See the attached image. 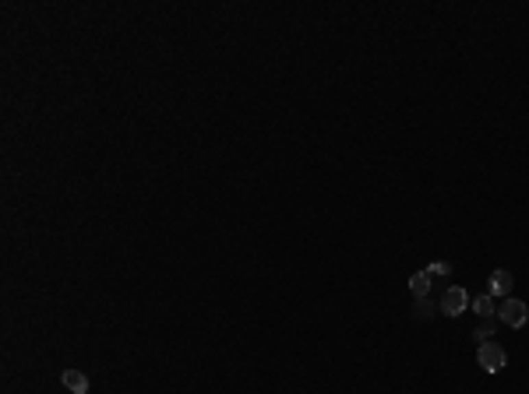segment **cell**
<instances>
[{"label": "cell", "instance_id": "3957f363", "mask_svg": "<svg viewBox=\"0 0 529 394\" xmlns=\"http://www.w3.org/2000/svg\"><path fill=\"white\" fill-rule=\"evenodd\" d=\"M497 313H501V324H508V328H522L529 320V306L522 300H504Z\"/></svg>", "mask_w": 529, "mask_h": 394}, {"label": "cell", "instance_id": "6da1fadb", "mask_svg": "<svg viewBox=\"0 0 529 394\" xmlns=\"http://www.w3.org/2000/svg\"><path fill=\"white\" fill-rule=\"evenodd\" d=\"M466 310H469V292H466L463 285L445 289V296H441V313H445V317H459V313H466Z\"/></svg>", "mask_w": 529, "mask_h": 394}, {"label": "cell", "instance_id": "ba28073f", "mask_svg": "<svg viewBox=\"0 0 529 394\" xmlns=\"http://www.w3.org/2000/svg\"><path fill=\"white\" fill-rule=\"evenodd\" d=\"M448 271H452V264H448V261H434V264L427 267V275H430V278H438V275H448Z\"/></svg>", "mask_w": 529, "mask_h": 394}, {"label": "cell", "instance_id": "277c9868", "mask_svg": "<svg viewBox=\"0 0 529 394\" xmlns=\"http://www.w3.org/2000/svg\"><path fill=\"white\" fill-rule=\"evenodd\" d=\"M512 285H515L512 271H504V267L491 271V278H487V289H491V296H508V292H512Z\"/></svg>", "mask_w": 529, "mask_h": 394}, {"label": "cell", "instance_id": "5b68a950", "mask_svg": "<svg viewBox=\"0 0 529 394\" xmlns=\"http://www.w3.org/2000/svg\"><path fill=\"white\" fill-rule=\"evenodd\" d=\"M60 384H64L71 394H88V377L82 373V369H64V373H60Z\"/></svg>", "mask_w": 529, "mask_h": 394}, {"label": "cell", "instance_id": "7a4b0ae2", "mask_svg": "<svg viewBox=\"0 0 529 394\" xmlns=\"http://www.w3.org/2000/svg\"><path fill=\"white\" fill-rule=\"evenodd\" d=\"M476 363L487 369V373H497V369L504 366V349L494 341H480V349H476Z\"/></svg>", "mask_w": 529, "mask_h": 394}, {"label": "cell", "instance_id": "8992f818", "mask_svg": "<svg viewBox=\"0 0 529 394\" xmlns=\"http://www.w3.org/2000/svg\"><path fill=\"white\" fill-rule=\"evenodd\" d=\"M473 313L476 317H494L497 313V306H494V296H476V300H473Z\"/></svg>", "mask_w": 529, "mask_h": 394}, {"label": "cell", "instance_id": "52a82bcc", "mask_svg": "<svg viewBox=\"0 0 529 394\" xmlns=\"http://www.w3.org/2000/svg\"><path fill=\"white\" fill-rule=\"evenodd\" d=\"M410 292L417 296V300H423V296L430 292V275H427V271H417V275L410 278Z\"/></svg>", "mask_w": 529, "mask_h": 394}, {"label": "cell", "instance_id": "9c48e42d", "mask_svg": "<svg viewBox=\"0 0 529 394\" xmlns=\"http://www.w3.org/2000/svg\"><path fill=\"white\" fill-rule=\"evenodd\" d=\"M491 334H494V324H491V320H487V324L480 328V331H473V338H480V341H487Z\"/></svg>", "mask_w": 529, "mask_h": 394}]
</instances>
